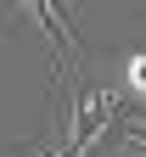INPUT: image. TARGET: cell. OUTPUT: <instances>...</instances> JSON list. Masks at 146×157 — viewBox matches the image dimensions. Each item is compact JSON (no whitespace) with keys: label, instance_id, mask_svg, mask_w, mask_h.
<instances>
[{"label":"cell","instance_id":"6da1fadb","mask_svg":"<svg viewBox=\"0 0 146 157\" xmlns=\"http://www.w3.org/2000/svg\"><path fill=\"white\" fill-rule=\"evenodd\" d=\"M118 101L124 107H140V95H146V56L140 51H118Z\"/></svg>","mask_w":146,"mask_h":157},{"label":"cell","instance_id":"7a4b0ae2","mask_svg":"<svg viewBox=\"0 0 146 157\" xmlns=\"http://www.w3.org/2000/svg\"><path fill=\"white\" fill-rule=\"evenodd\" d=\"M0 157H23V151H0Z\"/></svg>","mask_w":146,"mask_h":157}]
</instances>
